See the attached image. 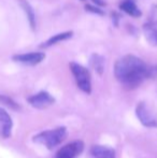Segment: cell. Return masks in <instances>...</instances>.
Here are the masks:
<instances>
[{
	"instance_id": "4fadbf2b",
	"label": "cell",
	"mask_w": 157,
	"mask_h": 158,
	"mask_svg": "<svg viewBox=\"0 0 157 158\" xmlns=\"http://www.w3.org/2000/svg\"><path fill=\"white\" fill-rule=\"evenodd\" d=\"M19 4H21L22 9H23L24 12H25L30 28H31L32 30H36L37 21H36V13H35L34 8H32L26 0H19Z\"/></svg>"
},
{
	"instance_id": "52a82bcc",
	"label": "cell",
	"mask_w": 157,
	"mask_h": 158,
	"mask_svg": "<svg viewBox=\"0 0 157 158\" xmlns=\"http://www.w3.org/2000/svg\"><path fill=\"white\" fill-rule=\"evenodd\" d=\"M16 63L27 64V66H36L45 59V54L43 52H29L25 54H17L12 57Z\"/></svg>"
},
{
	"instance_id": "ba28073f",
	"label": "cell",
	"mask_w": 157,
	"mask_h": 158,
	"mask_svg": "<svg viewBox=\"0 0 157 158\" xmlns=\"http://www.w3.org/2000/svg\"><path fill=\"white\" fill-rule=\"evenodd\" d=\"M12 118L4 109L0 108V135L4 139L9 138L12 133Z\"/></svg>"
},
{
	"instance_id": "5b68a950",
	"label": "cell",
	"mask_w": 157,
	"mask_h": 158,
	"mask_svg": "<svg viewBox=\"0 0 157 158\" xmlns=\"http://www.w3.org/2000/svg\"><path fill=\"white\" fill-rule=\"evenodd\" d=\"M84 151V142L81 140L72 141L64 145L58 152L55 154L54 158H76Z\"/></svg>"
},
{
	"instance_id": "e0dca14e",
	"label": "cell",
	"mask_w": 157,
	"mask_h": 158,
	"mask_svg": "<svg viewBox=\"0 0 157 158\" xmlns=\"http://www.w3.org/2000/svg\"><path fill=\"white\" fill-rule=\"evenodd\" d=\"M111 16H112V22H113V24L116 26V27H118V26L119 19H121V15H119L118 12H113V13L111 14Z\"/></svg>"
},
{
	"instance_id": "5bb4252c",
	"label": "cell",
	"mask_w": 157,
	"mask_h": 158,
	"mask_svg": "<svg viewBox=\"0 0 157 158\" xmlns=\"http://www.w3.org/2000/svg\"><path fill=\"white\" fill-rule=\"evenodd\" d=\"M89 64L92 66V68L98 73L99 75H101L105 71V58L103 56L99 54H93L90 56V59H89Z\"/></svg>"
},
{
	"instance_id": "7c38bea8",
	"label": "cell",
	"mask_w": 157,
	"mask_h": 158,
	"mask_svg": "<svg viewBox=\"0 0 157 158\" xmlns=\"http://www.w3.org/2000/svg\"><path fill=\"white\" fill-rule=\"evenodd\" d=\"M73 35V31H64V32H60V33H57V35H54L50 38V39L46 40L44 43H42V45H40L41 48H51V46L55 45V44L59 43L61 41H66V40H69L72 38Z\"/></svg>"
},
{
	"instance_id": "ac0fdd59",
	"label": "cell",
	"mask_w": 157,
	"mask_h": 158,
	"mask_svg": "<svg viewBox=\"0 0 157 158\" xmlns=\"http://www.w3.org/2000/svg\"><path fill=\"white\" fill-rule=\"evenodd\" d=\"M150 21L157 23V4H156L155 6H154L153 12H152V15H151V19H150Z\"/></svg>"
},
{
	"instance_id": "7a4b0ae2",
	"label": "cell",
	"mask_w": 157,
	"mask_h": 158,
	"mask_svg": "<svg viewBox=\"0 0 157 158\" xmlns=\"http://www.w3.org/2000/svg\"><path fill=\"white\" fill-rule=\"evenodd\" d=\"M68 135V130L66 127H57L55 129L45 130L36 135L32 138V141L35 143L42 144L48 150H53L57 145L65 141Z\"/></svg>"
},
{
	"instance_id": "8fae6325",
	"label": "cell",
	"mask_w": 157,
	"mask_h": 158,
	"mask_svg": "<svg viewBox=\"0 0 157 158\" xmlns=\"http://www.w3.org/2000/svg\"><path fill=\"white\" fill-rule=\"evenodd\" d=\"M143 33L152 46H157V23L149 21L143 25Z\"/></svg>"
},
{
	"instance_id": "277c9868",
	"label": "cell",
	"mask_w": 157,
	"mask_h": 158,
	"mask_svg": "<svg viewBox=\"0 0 157 158\" xmlns=\"http://www.w3.org/2000/svg\"><path fill=\"white\" fill-rule=\"evenodd\" d=\"M136 114L143 126L149 127V128L157 127V118L144 101H141L137 104Z\"/></svg>"
},
{
	"instance_id": "9a60e30c",
	"label": "cell",
	"mask_w": 157,
	"mask_h": 158,
	"mask_svg": "<svg viewBox=\"0 0 157 158\" xmlns=\"http://www.w3.org/2000/svg\"><path fill=\"white\" fill-rule=\"evenodd\" d=\"M0 103L4 104L6 106H8V108L12 109V110H15V111L19 110V108H21V106H19L17 102H15L12 98L8 97V96H4V95H0Z\"/></svg>"
},
{
	"instance_id": "6da1fadb",
	"label": "cell",
	"mask_w": 157,
	"mask_h": 158,
	"mask_svg": "<svg viewBox=\"0 0 157 158\" xmlns=\"http://www.w3.org/2000/svg\"><path fill=\"white\" fill-rule=\"evenodd\" d=\"M114 75L125 87L134 89L150 79V66L134 55H125L115 63Z\"/></svg>"
},
{
	"instance_id": "8992f818",
	"label": "cell",
	"mask_w": 157,
	"mask_h": 158,
	"mask_svg": "<svg viewBox=\"0 0 157 158\" xmlns=\"http://www.w3.org/2000/svg\"><path fill=\"white\" fill-rule=\"evenodd\" d=\"M27 101L34 108L39 109V110H43V109L48 108V106H51L54 103L55 98L50 93L45 92V90H41L38 94L30 96L27 99Z\"/></svg>"
},
{
	"instance_id": "9c48e42d",
	"label": "cell",
	"mask_w": 157,
	"mask_h": 158,
	"mask_svg": "<svg viewBox=\"0 0 157 158\" xmlns=\"http://www.w3.org/2000/svg\"><path fill=\"white\" fill-rule=\"evenodd\" d=\"M118 8L119 10H122L126 14L130 15V16L134 17V19L142 16V12H141L140 8L137 4V0H121Z\"/></svg>"
},
{
	"instance_id": "30bf717a",
	"label": "cell",
	"mask_w": 157,
	"mask_h": 158,
	"mask_svg": "<svg viewBox=\"0 0 157 158\" xmlns=\"http://www.w3.org/2000/svg\"><path fill=\"white\" fill-rule=\"evenodd\" d=\"M89 158H115V151L103 145H93L89 150Z\"/></svg>"
},
{
	"instance_id": "d6986e66",
	"label": "cell",
	"mask_w": 157,
	"mask_h": 158,
	"mask_svg": "<svg viewBox=\"0 0 157 158\" xmlns=\"http://www.w3.org/2000/svg\"><path fill=\"white\" fill-rule=\"evenodd\" d=\"M92 1L98 6H107V2H105V0H92Z\"/></svg>"
},
{
	"instance_id": "2e32d148",
	"label": "cell",
	"mask_w": 157,
	"mask_h": 158,
	"mask_svg": "<svg viewBox=\"0 0 157 158\" xmlns=\"http://www.w3.org/2000/svg\"><path fill=\"white\" fill-rule=\"evenodd\" d=\"M85 10L87 11V12L93 13V14H97V15H103L105 14V12H103V10H101V8L92 6V4H86Z\"/></svg>"
},
{
	"instance_id": "3957f363",
	"label": "cell",
	"mask_w": 157,
	"mask_h": 158,
	"mask_svg": "<svg viewBox=\"0 0 157 158\" xmlns=\"http://www.w3.org/2000/svg\"><path fill=\"white\" fill-rule=\"evenodd\" d=\"M69 67L78 87L85 94H90L92 93V77H90L89 71L84 66L74 63V61L70 63Z\"/></svg>"
},
{
	"instance_id": "ffe728a7",
	"label": "cell",
	"mask_w": 157,
	"mask_h": 158,
	"mask_svg": "<svg viewBox=\"0 0 157 158\" xmlns=\"http://www.w3.org/2000/svg\"><path fill=\"white\" fill-rule=\"evenodd\" d=\"M81 1H85V0H81Z\"/></svg>"
}]
</instances>
